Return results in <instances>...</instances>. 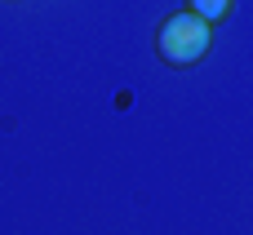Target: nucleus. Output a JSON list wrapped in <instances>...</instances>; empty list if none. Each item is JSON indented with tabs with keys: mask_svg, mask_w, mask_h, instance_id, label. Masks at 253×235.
I'll use <instances>...</instances> for the list:
<instances>
[{
	"mask_svg": "<svg viewBox=\"0 0 253 235\" xmlns=\"http://www.w3.org/2000/svg\"><path fill=\"white\" fill-rule=\"evenodd\" d=\"M182 9H191V13H196V18H205L209 27H218V22H227V18H231L236 0H182Z\"/></svg>",
	"mask_w": 253,
	"mask_h": 235,
	"instance_id": "nucleus-2",
	"label": "nucleus"
},
{
	"mask_svg": "<svg viewBox=\"0 0 253 235\" xmlns=\"http://www.w3.org/2000/svg\"><path fill=\"white\" fill-rule=\"evenodd\" d=\"M213 44V27L205 18H196L191 9H178L169 13L160 27H156V53L169 62V67H191L209 53Z\"/></svg>",
	"mask_w": 253,
	"mask_h": 235,
	"instance_id": "nucleus-1",
	"label": "nucleus"
}]
</instances>
